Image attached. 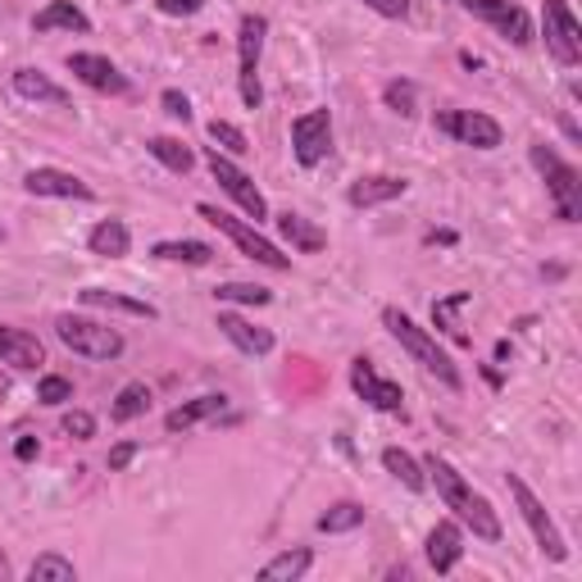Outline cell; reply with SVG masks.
<instances>
[{"label": "cell", "mask_w": 582, "mask_h": 582, "mask_svg": "<svg viewBox=\"0 0 582 582\" xmlns=\"http://www.w3.org/2000/svg\"><path fill=\"white\" fill-rule=\"evenodd\" d=\"M383 469H387L396 482H406L410 492H423V487H427L423 465H419V459H414L410 450H401V446H387V450H383Z\"/></svg>", "instance_id": "cell-29"}, {"label": "cell", "mask_w": 582, "mask_h": 582, "mask_svg": "<svg viewBox=\"0 0 582 582\" xmlns=\"http://www.w3.org/2000/svg\"><path fill=\"white\" fill-rule=\"evenodd\" d=\"M406 187H410L406 178H391V173H369V178L351 182L346 201H351L355 209H369V205H387V201H396V196H406Z\"/></svg>", "instance_id": "cell-18"}, {"label": "cell", "mask_w": 582, "mask_h": 582, "mask_svg": "<svg viewBox=\"0 0 582 582\" xmlns=\"http://www.w3.org/2000/svg\"><path fill=\"white\" fill-rule=\"evenodd\" d=\"M541 27H546V50L556 55L564 69L582 65V23L573 19L569 0H546V5H541Z\"/></svg>", "instance_id": "cell-8"}, {"label": "cell", "mask_w": 582, "mask_h": 582, "mask_svg": "<svg viewBox=\"0 0 582 582\" xmlns=\"http://www.w3.org/2000/svg\"><path fill=\"white\" fill-rule=\"evenodd\" d=\"M315 564V550L310 546H296V550H283V556H273L264 569H260V582H296L305 578Z\"/></svg>", "instance_id": "cell-27"}, {"label": "cell", "mask_w": 582, "mask_h": 582, "mask_svg": "<svg viewBox=\"0 0 582 582\" xmlns=\"http://www.w3.org/2000/svg\"><path fill=\"white\" fill-rule=\"evenodd\" d=\"M264 33H269L264 14H241V27H237V91H241V105H247V110L264 105V91H260Z\"/></svg>", "instance_id": "cell-4"}, {"label": "cell", "mask_w": 582, "mask_h": 582, "mask_svg": "<svg viewBox=\"0 0 582 582\" xmlns=\"http://www.w3.org/2000/svg\"><path fill=\"white\" fill-rule=\"evenodd\" d=\"M219 328H224L228 342H232L237 351H247V355H269V351H273V332L247 323V319L232 315V310H219Z\"/></svg>", "instance_id": "cell-19"}, {"label": "cell", "mask_w": 582, "mask_h": 582, "mask_svg": "<svg viewBox=\"0 0 582 582\" xmlns=\"http://www.w3.org/2000/svg\"><path fill=\"white\" fill-rule=\"evenodd\" d=\"M14 91L23 101H42V105H73V96L59 82H50L42 69H14Z\"/></svg>", "instance_id": "cell-22"}, {"label": "cell", "mask_w": 582, "mask_h": 582, "mask_svg": "<svg viewBox=\"0 0 582 582\" xmlns=\"http://www.w3.org/2000/svg\"><path fill=\"white\" fill-rule=\"evenodd\" d=\"M23 192H27V196H55V201H91V196H96L78 173L50 169V164H42V169L27 173V178H23Z\"/></svg>", "instance_id": "cell-15"}, {"label": "cell", "mask_w": 582, "mask_h": 582, "mask_svg": "<svg viewBox=\"0 0 582 582\" xmlns=\"http://www.w3.org/2000/svg\"><path fill=\"white\" fill-rule=\"evenodd\" d=\"M146 410H150V387H146V383H128V387H118L114 406H110V419H114V423H133V419H141Z\"/></svg>", "instance_id": "cell-30"}, {"label": "cell", "mask_w": 582, "mask_h": 582, "mask_svg": "<svg viewBox=\"0 0 582 582\" xmlns=\"http://www.w3.org/2000/svg\"><path fill=\"white\" fill-rule=\"evenodd\" d=\"M78 300L91 305V310H118V315H133V319H160V310L150 300H133V296H118V292H105V287H82Z\"/></svg>", "instance_id": "cell-21"}, {"label": "cell", "mask_w": 582, "mask_h": 582, "mask_svg": "<svg viewBox=\"0 0 582 582\" xmlns=\"http://www.w3.org/2000/svg\"><path fill=\"white\" fill-rule=\"evenodd\" d=\"M374 14H383V19H406L410 14V0H364Z\"/></svg>", "instance_id": "cell-41"}, {"label": "cell", "mask_w": 582, "mask_h": 582, "mask_svg": "<svg viewBox=\"0 0 582 582\" xmlns=\"http://www.w3.org/2000/svg\"><path fill=\"white\" fill-rule=\"evenodd\" d=\"M27 578H33V582H73L78 569H73V560H65V556H55V550H46V556H37L33 564H27Z\"/></svg>", "instance_id": "cell-32"}, {"label": "cell", "mask_w": 582, "mask_h": 582, "mask_svg": "<svg viewBox=\"0 0 582 582\" xmlns=\"http://www.w3.org/2000/svg\"><path fill=\"white\" fill-rule=\"evenodd\" d=\"M0 241H5V228H0Z\"/></svg>", "instance_id": "cell-45"}, {"label": "cell", "mask_w": 582, "mask_h": 582, "mask_svg": "<svg viewBox=\"0 0 582 582\" xmlns=\"http://www.w3.org/2000/svg\"><path fill=\"white\" fill-rule=\"evenodd\" d=\"M383 323H387V332L396 336V342H401V346L410 351V360L419 364L423 374H433V378H437L442 387H450V391L465 387V378H459V369L450 364V355L437 346V336L427 332V328H419L406 310H396V305H387V310H383Z\"/></svg>", "instance_id": "cell-2"}, {"label": "cell", "mask_w": 582, "mask_h": 582, "mask_svg": "<svg viewBox=\"0 0 582 582\" xmlns=\"http://www.w3.org/2000/svg\"><path fill=\"white\" fill-rule=\"evenodd\" d=\"M69 73L78 82H87L91 91H101V96H124V91H128V73H118L114 59L91 55V50H73L69 55Z\"/></svg>", "instance_id": "cell-14"}, {"label": "cell", "mask_w": 582, "mask_h": 582, "mask_svg": "<svg viewBox=\"0 0 582 582\" xmlns=\"http://www.w3.org/2000/svg\"><path fill=\"white\" fill-rule=\"evenodd\" d=\"M214 300H237V305H269L273 300V292L269 287H255V283H219L214 287Z\"/></svg>", "instance_id": "cell-35"}, {"label": "cell", "mask_w": 582, "mask_h": 582, "mask_svg": "<svg viewBox=\"0 0 582 582\" xmlns=\"http://www.w3.org/2000/svg\"><path fill=\"white\" fill-rule=\"evenodd\" d=\"M0 573H10V564H5V556H0Z\"/></svg>", "instance_id": "cell-44"}, {"label": "cell", "mask_w": 582, "mask_h": 582, "mask_svg": "<svg viewBox=\"0 0 582 582\" xmlns=\"http://www.w3.org/2000/svg\"><path fill=\"white\" fill-rule=\"evenodd\" d=\"M505 482H510V497H514L518 514H524V524L533 528V541L541 546V556H546L550 564H564V560H569V546H564L560 528H556V518L546 514V505L533 497V487H528L524 478H518V473H510Z\"/></svg>", "instance_id": "cell-7"}, {"label": "cell", "mask_w": 582, "mask_h": 582, "mask_svg": "<svg viewBox=\"0 0 582 582\" xmlns=\"http://www.w3.org/2000/svg\"><path fill=\"white\" fill-rule=\"evenodd\" d=\"M156 5H160V14H169V19H192V14L205 10V0H156Z\"/></svg>", "instance_id": "cell-40"}, {"label": "cell", "mask_w": 582, "mask_h": 582, "mask_svg": "<svg viewBox=\"0 0 582 582\" xmlns=\"http://www.w3.org/2000/svg\"><path fill=\"white\" fill-rule=\"evenodd\" d=\"M14 455H19V459H33V455H37V437H19Z\"/></svg>", "instance_id": "cell-43"}, {"label": "cell", "mask_w": 582, "mask_h": 582, "mask_svg": "<svg viewBox=\"0 0 582 582\" xmlns=\"http://www.w3.org/2000/svg\"><path fill=\"white\" fill-rule=\"evenodd\" d=\"M55 27H65V33H91V19L73 5V0H50V5L33 19V33H55Z\"/></svg>", "instance_id": "cell-24"}, {"label": "cell", "mask_w": 582, "mask_h": 582, "mask_svg": "<svg viewBox=\"0 0 582 582\" xmlns=\"http://www.w3.org/2000/svg\"><path fill=\"white\" fill-rule=\"evenodd\" d=\"M37 401H42V406H65V401H73V383L59 378V374H46V378L37 383Z\"/></svg>", "instance_id": "cell-37"}, {"label": "cell", "mask_w": 582, "mask_h": 582, "mask_svg": "<svg viewBox=\"0 0 582 582\" xmlns=\"http://www.w3.org/2000/svg\"><path fill=\"white\" fill-rule=\"evenodd\" d=\"M351 387H355L360 401H369L374 410H383V414H406V396H401V387H396L391 378H383L364 355L351 360Z\"/></svg>", "instance_id": "cell-13"}, {"label": "cell", "mask_w": 582, "mask_h": 582, "mask_svg": "<svg viewBox=\"0 0 582 582\" xmlns=\"http://www.w3.org/2000/svg\"><path fill=\"white\" fill-rule=\"evenodd\" d=\"M423 473H427V482L437 487L442 505H446L465 528H473V537H482V541H501V518H497L492 501L478 497L473 487L465 482V473H455L450 459H442L437 450H427V455H423Z\"/></svg>", "instance_id": "cell-1"}, {"label": "cell", "mask_w": 582, "mask_h": 582, "mask_svg": "<svg viewBox=\"0 0 582 582\" xmlns=\"http://www.w3.org/2000/svg\"><path fill=\"white\" fill-rule=\"evenodd\" d=\"M0 364H10L19 374H33L37 364H46V346L23 328H0Z\"/></svg>", "instance_id": "cell-16"}, {"label": "cell", "mask_w": 582, "mask_h": 582, "mask_svg": "<svg viewBox=\"0 0 582 582\" xmlns=\"http://www.w3.org/2000/svg\"><path fill=\"white\" fill-rule=\"evenodd\" d=\"M292 156L305 169H315V164H323L332 156V118H328V110H310V114H300L292 124Z\"/></svg>", "instance_id": "cell-12"}, {"label": "cell", "mask_w": 582, "mask_h": 582, "mask_svg": "<svg viewBox=\"0 0 582 582\" xmlns=\"http://www.w3.org/2000/svg\"><path fill=\"white\" fill-rule=\"evenodd\" d=\"M423 556H427V564H433L437 573H450L459 560H465V533H459V524H437L433 533H427V541H423Z\"/></svg>", "instance_id": "cell-17"}, {"label": "cell", "mask_w": 582, "mask_h": 582, "mask_svg": "<svg viewBox=\"0 0 582 582\" xmlns=\"http://www.w3.org/2000/svg\"><path fill=\"white\" fill-rule=\"evenodd\" d=\"M469 305H473V292H455V296H446V300L433 305V323L450 336L455 346H473V336L459 328V310H469Z\"/></svg>", "instance_id": "cell-26"}, {"label": "cell", "mask_w": 582, "mask_h": 582, "mask_svg": "<svg viewBox=\"0 0 582 582\" xmlns=\"http://www.w3.org/2000/svg\"><path fill=\"white\" fill-rule=\"evenodd\" d=\"M205 164H209L214 182H219V187H224V192H228V196H232L241 209H247L255 224H260V219H269V201H264V192H260L255 182H251V173H247V169H237V164L224 156L219 146H209V150H205Z\"/></svg>", "instance_id": "cell-9"}, {"label": "cell", "mask_w": 582, "mask_h": 582, "mask_svg": "<svg viewBox=\"0 0 582 582\" xmlns=\"http://www.w3.org/2000/svg\"><path fill=\"white\" fill-rule=\"evenodd\" d=\"M209 141L219 146V150H228V156H247L251 150V141H247V133H241L237 124H228V118H209Z\"/></svg>", "instance_id": "cell-34"}, {"label": "cell", "mask_w": 582, "mask_h": 582, "mask_svg": "<svg viewBox=\"0 0 582 582\" xmlns=\"http://www.w3.org/2000/svg\"><path fill=\"white\" fill-rule=\"evenodd\" d=\"M383 101H387V110H396V114H414V82H406V78H391L387 87H383Z\"/></svg>", "instance_id": "cell-36"}, {"label": "cell", "mask_w": 582, "mask_h": 582, "mask_svg": "<svg viewBox=\"0 0 582 582\" xmlns=\"http://www.w3.org/2000/svg\"><path fill=\"white\" fill-rule=\"evenodd\" d=\"M65 433L78 437V442H91V437H96V419H91L87 410H69L65 414Z\"/></svg>", "instance_id": "cell-38"}, {"label": "cell", "mask_w": 582, "mask_h": 582, "mask_svg": "<svg viewBox=\"0 0 582 582\" xmlns=\"http://www.w3.org/2000/svg\"><path fill=\"white\" fill-rule=\"evenodd\" d=\"M437 133L455 137L459 146H473V150H497L505 141L501 124L492 114H482V110H442L437 114Z\"/></svg>", "instance_id": "cell-10"}, {"label": "cell", "mask_w": 582, "mask_h": 582, "mask_svg": "<svg viewBox=\"0 0 582 582\" xmlns=\"http://www.w3.org/2000/svg\"><path fill=\"white\" fill-rule=\"evenodd\" d=\"M156 260L164 264H187V269H205L214 260V247L209 241H192V237H178V241H156Z\"/></svg>", "instance_id": "cell-25"}, {"label": "cell", "mask_w": 582, "mask_h": 582, "mask_svg": "<svg viewBox=\"0 0 582 582\" xmlns=\"http://www.w3.org/2000/svg\"><path fill=\"white\" fill-rule=\"evenodd\" d=\"M364 505H355V501H336L328 514H319V533H351V528H360L364 524Z\"/></svg>", "instance_id": "cell-33"}, {"label": "cell", "mask_w": 582, "mask_h": 582, "mask_svg": "<svg viewBox=\"0 0 582 582\" xmlns=\"http://www.w3.org/2000/svg\"><path fill=\"white\" fill-rule=\"evenodd\" d=\"M196 214H201V219H209L214 228H219V232H228L232 237V247L241 251V255H247V260H255V264H264V269H292V255H283L278 247H273V241L260 232V228H251V224H241V219H232V214L228 209H219V205H196Z\"/></svg>", "instance_id": "cell-6"}, {"label": "cell", "mask_w": 582, "mask_h": 582, "mask_svg": "<svg viewBox=\"0 0 582 582\" xmlns=\"http://www.w3.org/2000/svg\"><path fill=\"white\" fill-rule=\"evenodd\" d=\"M87 247H91V255H101V260H124V255L133 251V232H128V224L105 219V224L91 228Z\"/></svg>", "instance_id": "cell-23"}, {"label": "cell", "mask_w": 582, "mask_h": 582, "mask_svg": "<svg viewBox=\"0 0 582 582\" xmlns=\"http://www.w3.org/2000/svg\"><path fill=\"white\" fill-rule=\"evenodd\" d=\"M528 160L546 178V192H550V205H556V219L578 224L582 219V173L573 164H564L546 141H533L528 146Z\"/></svg>", "instance_id": "cell-3"}, {"label": "cell", "mask_w": 582, "mask_h": 582, "mask_svg": "<svg viewBox=\"0 0 582 582\" xmlns=\"http://www.w3.org/2000/svg\"><path fill=\"white\" fill-rule=\"evenodd\" d=\"M224 410H228V396H196V401H182L178 410H169L164 414V427H169V433H192L196 423L219 419Z\"/></svg>", "instance_id": "cell-20"}, {"label": "cell", "mask_w": 582, "mask_h": 582, "mask_svg": "<svg viewBox=\"0 0 582 582\" xmlns=\"http://www.w3.org/2000/svg\"><path fill=\"white\" fill-rule=\"evenodd\" d=\"M278 232L292 241L296 251H305V255H315V251H323V247H328V237H323L310 219H305V214H292V209H287V214H278Z\"/></svg>", "instance_id": "cell-28"}, {"label": "cell", "mask_w": 582, "mask_h": 582, "mask_svg": "<svg viewBox=\"0 0 582 582\" xmlns=\"http://www.w3.org/2000/svg\"><path fill=\"white\" fill-rule=\"evenodd\" d=\"M160 105H164V114H169V118H182V124H187V118H192V101L182 96V91H173V87H169L164 96H160Z\"/></svg>", "instance_id": "cell-39"}, {"label": "cell", "mask_w": 582, "mask_h": 582, "mask_svg": "<svg viewBox=\"0 0 582 582\" xmlns=\"http://www.w3.org/2000/svg\"><path fill=\"white\" fill-rule=\"evenodd\" d=\"M55 336L73 355H87V360H118L124 355V332L110 328V323H96V319H82V315H59Z\"/></svg>", "instance_id": "cell-5"}, {"label": "cell", "mask_w": 582, "mask_h": 582, "mask_svg": "<svg viewBox=\"0 0 582 582\" xmlns=\"http://www.w3.org/2000/svg\"><path fill=\"white\" fill-rule=\"evenodd\" d=\"M146 150H150V156H156L169 173H192V164H196V156H192V150L182 146L178 137H150Z\"/></svg>", "instance_id": "cell-31"}, {"label": "cell", "mask_w": 582, "mask_h": 582, "mask_svg": "<svg viewBox=\"0 0 582 582\" xmlns=\"http://www.w3.org/2000/svg\"><path fill=\"white\" fill-rule=\"evenodd\" d=\"M459 10L473 14V19H482V23H492L510 46H533V37H537L528 10L510 5V0H459Z\"/></svg>", "instance_id": "cell-11"}, {"label": "cell", "mask_w": 582, "mask_h": 582, "mask_svg": "<svg viewBox=\"0 0 582 582\" xmlns=\"http://www.w3.org/2000/svg\"><path fill=\"white\" fill-rule=\"evenodd\" d=\"M133 455H137V442H118V446L110 450V473H124V469L133 465Z\"/></svg>", "instance_id": "cell-42"}]
</instances>
